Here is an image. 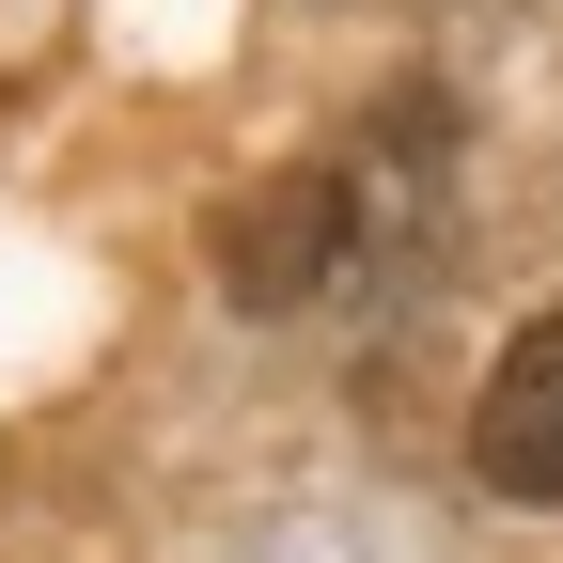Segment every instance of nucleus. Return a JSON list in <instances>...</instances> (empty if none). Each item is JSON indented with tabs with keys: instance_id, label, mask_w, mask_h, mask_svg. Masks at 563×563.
<instances>
[{
	"instance_id": "f257e3e1",
	"label": "nucleus",
	"mask_w": 563,
	"mask_h": 563,
	"mask_svg": "<svg viewBox=\"0 0 563 563\" xmlns=\"http://www.w3.org/2000/svg\"><path fill=\"white\" fill-rule=\"evenodd\" d=\"M344 251H361V188H344V173H266V188L220 203V298H235V313L329 298Z\"/></svg>"
},
{
	"instance_id": "f03ea898",
	"label": "nucleus",
	"mask_w": 563,
	"mask_h": 563,
	"mask_svg": "<svg viewBox=\"0 0 563 563\" xmlns=\"http://www.w3.org/2000/svg\"><path fill=\"white\" fill-rule=\"evenodd\" d=\"M470 470L501 485V501L563 517V313H532L501 361H485V391H470Z\"/></svg>"
}]
</instances>
